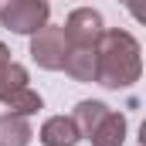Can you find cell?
<instances>
[{
    "label": "cell",
    "mask_w": 146,
    "mask_h": 146,
    "mask_svg": "<svg viewBox=\"0 0 146 146\" xmlns=\"http://www.w3.org/2000/svg\"><path fill=\"white\" fill-rule=\"evenodd\" d=\"M139 41L119 27L102 31L95 41V82L106 88H129L133 82H139Z\"/></svg>",
    "instance_id": "obj_1"
},
{
    "label": "cell",
    "mask_w": 146,
    "mask_h": 146,
    "mask_svg": "<svg viewBox=\"0 0 146 146\" xmlns=\"http://www.w3.org/2000/svg\"><path fill=\"white\" fill-rule=\"evenodd\" d=\"M51 7L44 0H7L0 7V24L14 34H31L34 37L41 27H48Z\"/></svg>",
    "instance_id": "obj_2"
},
{
    "label": "cell",
    "mask_w": 146,
    "mask_h": 146,
    "mask_svg": "<svg viewBox=\"0 0 146 146\" xmlns=\"http://www.w3.org/2000/svg\"><path fill=\"white\" fill-rule=\"evenodd\" d=\"M31 58H34L41 68L48 72H61L65 58H68V37H65V27H41L34 37H31Z\"/></svg>",
    "instance_id": "obj_3"
},
{
    "label": "cell",
    "mask_w": 146,
    "mask_h": 146,
    "mask_svg": "<svg viewBox=\"0 0 146 146\" xmlns=\"http://www.w3.org/2000/svg\"><path fill=\"white\" fill-rule=\"evenodd\" d=\"M61 27H65V37H68V48H92L99 41V34L106 31L102 14L92 10V7H75Z\"/></svg>",
    "instance_id": "obj_4"
},
{
    "label": "cell",
    "mask_w": 146,
    "mask_h": 146,
    "mask_svg": "<svg viewBox=\"0 0 146 146\" xmlns=\"http://www.w3.org/2000/svg\"><path fill=\"white\" fill-rule=\"evenodd\" d=\"M78 139L82 136H78V129L68 115H51L41 126V143L44 146H75Z\"/></svg>",
    "instance_id": "obj_5"
},
{
    "label": "cell",
    "mask_w": 146,
    "mask_h": 146,
    "mask_svg": "<svg viewBox=\"0 0 146 146\" xmlns=\"http://www.w3.org/2000/svg\"><path fill=\"white\" fill-rule=\"evenodd\" d=\"M109 112H112V109L106 106V102H95V99H85V102H78V106H75V112L68 115V119L75 122L78 136H92V133H95V126H99V122H102V119H106Z\"/></svg>",
    "instance_id": "obj_6"
},
{
    "label": "cell",
    "mask_w": 146,
    "mask_h": 146,
    "mask_svg": "<svg viewBox=\"0 0 146 146\" xmlns=\"http://www.w3.org/2000/svg\"><path fill=\"white\" fill-rule=\"evenodd\" d=\"M88 143L92 146H122L126 143V115L122 112H109L95 126V133L88 136Z\"/></svg>",
    "instance_id": "obj_7"
},
{
    "label": "cell",
    "mask_w": 146,
    "mask_h": 146,
    "mask_svg": "<svg viewBox=\"0 0 146 146\" xmlns=\"http://www.w3.org/2000/svg\"><path fill=\"white\" fill-rule=\"evenodd\" d=\"M61 68L75 82H95V44L92 48H68V58Z\"/></svg>",
    "instance_id": "obj_8"
},
{
    "label": "cell",
    "mask_w": 146,
    "mask_h": 146,
    "mask_svg": "<svg viewBox=\"0 0 146 146\" xmlns=\"http://www.w3.org/2000/svg\"><path fill=\"white\" fill-rule=\"evenodd\" d=\"M31 78H27V68L24 65H17V61H7L3 68H0V102L7 106L17 92H24V88H31L27 85Z\"/></svg>",
    "instance_id": "obj_9"
},
{
    "label": "cell",
    "mask_w": 146,
    "mask_h": 146,
    "mask_svg": "<svg viewBox=\"0 0 146 146\" xmlns=\"http://www.w3.org/2000/svg\"><path fill=\"white\" fill-rule=\"evenodd\" d=\"M34 136L31 122L21 119V115H0V146H27Z\"/></svg>",
    "instance_id": "obj_10"
},
{
    "label": "cell",
    "mask_w": 146,
    "mask_h": 146,
    "mask_svg": "<svg viewBox=\"0 0 146 146\" xmlns=\"http://www.w3.org/2000/svg\"><path fill=\"white\" fill-rule=\"evenodd\" d=\"M7 109H10V115H21V119H27V115H34V112L44 109V99L37 95L34 88H24V92H17V95L7 102Z\"/></svg>",
    "instance_id": "obj_11"
},
{
    "label": "cell",
    "mask_w": 146,
    "mask_h": 146,
    "mask_svg": "<svg viewBox=\"0 0 146 146\" xmlns=\"http://www.w3.org/2000/svg\"><path fill=\"white\" fill-rule=\"evenodd\" d=\"M7 61H10V51H7V44H3V41H0V68H3V65H7Z\"/></svg>",
    "instance_id": "obj_12"
}]
</instances>
